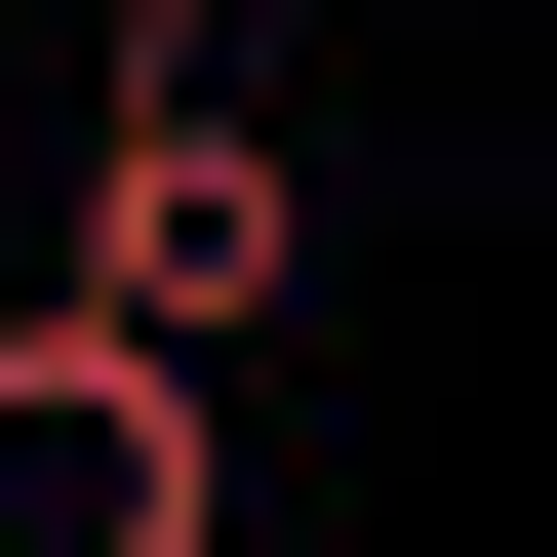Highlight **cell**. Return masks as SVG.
<instances>
[{"mask_svg":"<svg viewBox=\"0 0 557 557\" xmlns=\"http://www.w3.org/2000/svg\"><path fill=\"white\" fill-rule=\"evenodd\" d=\"M40 278H81V319H160L199 398L319 319V160L239 120V0H120V40H81V199H40Z\"/></svg>","mask_w":557,"mask_h":557,"instance_id":"cell-1","label":"cell"},{"mask_svg":"<svg viewBox=\"0 0 557 557\" xmlns=\"http://www.w3.org/2000/svg\"><path fill=\"white\" fill-rule=\"evenodd\" d=\"M0 557H239V398L81 278H0Z\"/></svg>","mask_w":557,"mask_h":557,"instance_id":"cell-2","label":"cell"}]
</instances>
